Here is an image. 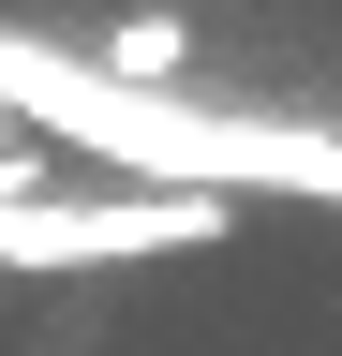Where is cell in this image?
Returning a JSON list of instances; mask_svg holds the SVG:
<instances>
[{"mask_svg": "<svg viewBox=\"0 0 342 356\" xmlns=\"http://www.w3.org/2000/svg\"><path fill=\"white\" fill-rule=\"evenodd\" d=\"M238 208L208 193H30L0 208V267L15 282H60V267H134V252H224Z\"/></svg>", "mask_w": 342, "mask_h": 356, "instance_id": "cell-1", "label": "cell"}, {"mask_svg": "<svg viewBox=\"0 0 342 356\" xmlns=\"http://www.w3.org/2000/svg\"><path fill=\"white\" fill-rule=\"evenodd\" d=\"M15 149H30V134H15V104H0V163H15Z\"/></svg>", "mask_w": 342, "mask_h": 356, "instance_id": "cell-2", "label": "cell"}]
</instances>
